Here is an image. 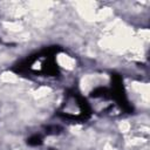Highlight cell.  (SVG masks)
<instances>
[{
  "instance_id": "1",
  "label": "cell",
  "mask_w": 150,
  "mask_h": 150,
  "mask_svg": "<svg viewBox=\"0 0 150 150\" xmlns=\"http://www.w3.org/2000/svg\"><path fill=\"white\" fill-rule=\"evenodd\" d=\"M21 71H29L34 74H39L40 76H57L59 75V66L56 63V59L52 53V49H46L42 53L36 55H32L23 63L20 64Z\"/></svg>"
},
{
  "instance_id": "2",
  "label": "cell",
  "mask_w": 150,
  "mask_h": 150,
  "mask_svg": "<svg viewBox=\"0 0 150 150\" xmlns=\"http://www.w3.org/2000/svg\"><path fill=\"white\" fill-rule=\"evenodd\" d=\"M90 114L91 109L89 103L76 91L66 96L59 111V115L62 118L73 122H84L90 117Z\"/></svg>"
},
{
  "instance_id": "4",
  "label": "cell",
  "mask_w": 150,
  "mask_h": 150,
  "mask_svg": "<svg viewBox=\"0 0 150 150\" xmlns=\"http://www.w3.org/2000/svg\"><path fill=\"white\" fill-rule=\"evenodd\" d=\"M50 150H54V149H50Z\"/></svg>"
},
{
  "instance_id": "3",
  "label": "cell",
  "mask_w": 150,
  "mask_h": 150,
  "mask_svg": "<svg viewBox=\"0 0 150 150\" xmlns=\"http://www.w3.org/2000/svg\"><path fill=\"white\" fill-rule=\"evenodd\" d=\"M27 144L30 145V146H38V145H41L42 144V137L38 134L35 135H32L30 137L27 138Z\"/></svg>"
}]
</instances>
